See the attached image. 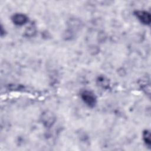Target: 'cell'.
Segmentation results:
<instances>
[{"instance_id": "cell-4", "label": "cell", "mask_w": 151, "mask_h": 151, "mask_svg": "<svg viewBox=\"0 0 151 151\" xmlns=\"http://www.w3.org/2000/svg\"><path fill=\"white\" fill-rule=\"evenodd\" d=\"M12 22L17 25H22L27 22V17L22 14H15L12 17Z\"/></svg>"}, {"instance_id": "cell-5", "label": "cell", "mask_w": 151, "mask_h": 151, "mask_svg": "<svg viewBox=\"0 0 151 151\" xmlns=\"http://www.w3.org/2000/svg\"><path fill=\"white\" fill-rule=\"evenodd\" d=\"M143 139L145 143H146V145H147L148 146H150V144H151L150 133V132L149 130H146L143 132Z\"/></svg>"}, {"instance_id": "cell-2", "label": "cell", "mask_w": 151, "mask_h": 151, "mask_svg": "<svg viewBox=\"0 0 151 151\" xmlns=\"http://www.w3.org/2000/svg\"><path fill=\"white\" fill-rule=\"evenodd\" d=\"M41 119L43 124L45 127H50L54 123L55 121V117L52 112L46 110L42 113Z\"/></svg>"}, {"instance_id": "cell-6", "label": "cell", "mask_w": 151, "mask_h": 151, "mask_svg": "<svg viewBox=\"0 0 151 151\" xmlns=\"http://www.w3.org/2000/svg\"><path fill=\"white\" fill-rule=\"evenodd\" d=\"M35 34V28L33 26L29 27L25 31V34L27 36H32Z\"/></svg>"}, {"instance_id": "cell-3", "label": "cell", "mask_w": 151, "mask_h": 151, "mask_svg": "<svg viewBox=\"0 0 151 151\" xmlns=\"http://www.w3.org/2000/svg\"><path fill=\"white\" fill-rule=\"evenodd\" d=\"M138 19L145 25H149L151 21L150 14L145 11H136L134 12Z\"/></svg>"}, {"instance_id": "cell-1", "label": "cell", "mask_w": 151, "mask_h": 151, "mask_svg": "<svg viewBox=\"0 0 151 151\" xmlns=\"http://www.w3.org/2000/svg\"><path fill=\"white\" fill-rule=\"evenodd\" d=\"M81 97L84 102L90 107H93L96 103V97L91 91L84 90L81 94Z\"/></svg>"}]
</instances>
